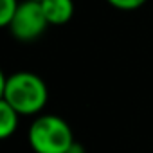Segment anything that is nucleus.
I'll use <instances>...</instances> for the list:
<instances>
[{
    "instance_id": "f257e3e1",
    "label": "nucleus",
    "mask_w": 153,
    "mask_h": 153,
    "mask_svg": "<svg viewBox=\"0 0 153 153\" xmlns=\"http://www.w3.org/2000/svg\"><path fill=\"white\" fill-rule=\"evenodd\" d=\"M2 101L9 103L20 115H34L47 105V85L34 72H15L2 76Z\"/></svg>"
},
{
    "instance_id": "f03ea898",
    "label": "nucleus",
    "mask_w": 153,
    "mask_h": 153,
    "mask_svg": "<svg viewBox=\"0 0 153 153\" xmlns=\"http://www.w3.org/2000/svg\"><path fill=\"white\" fill-rule=\"evenodd\" d=\"M74 142L70 126L58 115H40L29 128V144L36 153H68Z\"/></svg>"
},
{
    "instance_id": "7ed1b4c3",
    "label": "nucleus",
    "mask_w": 153,
    "mask_h": 153,
    "mask_svg": "<svg viewBox=\"0 0 153 153\" xmlns=\"http://www.w3.org/2000/svg\"><path fill=\"white\" fill-rule=\"evenodd\" d=\"M47 27H49V22L45 18L43 7L36 0H24V2H20L15 16L9 24L11 34L20 42L36 40L38 36H42L45 33Z\"/></svg>"
},
{
    "instance_id": "20e7f679",
    "label": "nucleus",
    "mask_w": 153,
    "mask_h": 153,
    "mask_svg": "<svg viewBox=\"0 0 153 153\" xmlns=\"http://www.w3.org/2000/svg\"><path fill=\"white\" fill-rule=\"evenodd\" d=\"M42 7L49 25H63L74 15L72 0H42Z\"/></svg>"
},
{
    "instance_id": "39448f33",
    "label": "nucleus",
    "mask_w": 153,
    "mask_h": 153,
    "mask_svg": "<svg viewBox=\"0 0 153 153\" xmlns=\"http://www.w3.org/2000/svg\"><path fill=\"white\" fill-rule=\"evenodd\" d=\"M20 114L6 101H0V139L11 137L18 128Z\"/></svg>"
},
{
    "instance_id": "423d86ee",
    "label": "nucleus",
    "mask_w": 153,
    "mask_h": 153,
    "mask_svg": "<svg viewBox=\"0 0 153 153\" xmlns=\"http://www.w3.org/2000/svg\"><path fill=\"white\" fill-rule=\"evenodd\" d=\"M18 6V0H0V25L2 27H9Z\"/></svg>"
},
{
    "instance_id": "0eeeda50",
    "label": "nucleus",
    "mask_w": 153,
    "mask_h": 153,
    "mask_svg": "<svg viewBox=\"0 0 153 153\" xmlns=\"http://www.w3.org/2000/svg\"><path fill=\"white\" fill-rule=\"evenodd\" d=\"M106 2L121 11H133L146 4V0H106Z\"/></svg>"
},
{
    "instance_id": "6e6552de",
    "label": "nucleus",
    "mask_w": 153,
    "mask_h": 153,
    "mask_svg": "<svg viewBox=\"0 0 153 153\" xmlns=\"http://www.w3.org/2000/svg\"><path fill=\"white\" fill-rule=\"evenodd\" d=\"M68 153H85V149H83V146H81V144H78V142H74V144L70 146Z\"/></svg>"
},
{
    "instance_id": "1a4fd4ad",
    "label": "nucleus",
    "mask_w": 153,
    "mask_h": 153,
    "mask_svg": "<svg viewBox=\"0 0 153 153\" xmlns=\"http://www.w3.org/2000/svg\"><path fill=\"white\" fill-rule=\"evenodd\" d=\"M36 2H42V0H36Z\"/></svg>"
}]
</instances>
